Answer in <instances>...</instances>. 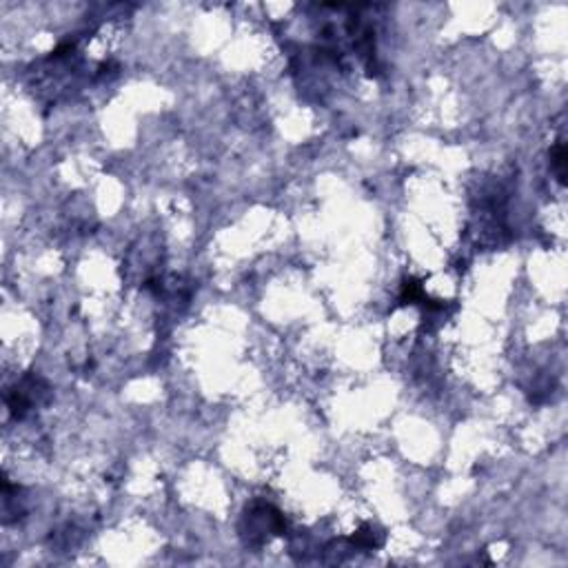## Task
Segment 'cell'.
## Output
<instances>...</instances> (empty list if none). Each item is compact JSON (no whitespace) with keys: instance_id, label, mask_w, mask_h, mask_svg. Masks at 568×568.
Returning a JSON list of instances; mask_svg holds the SVG:
<instances>
[{"instance_id":"cell-1","label":"cell","mask_w":568,"mask_h":568,"mask_svg":"<svg viewBox=\"0 0 568 568\" xmlns=\"http://www.w3.org/2000/svg\"><path fill=\"white\" fill-rule=\"evenodd\" d=\"M564 162H566V151H564V144H557L555 146V154H553V164L559 173V180L564 182Z\"/></svg>"}]
</instances>
